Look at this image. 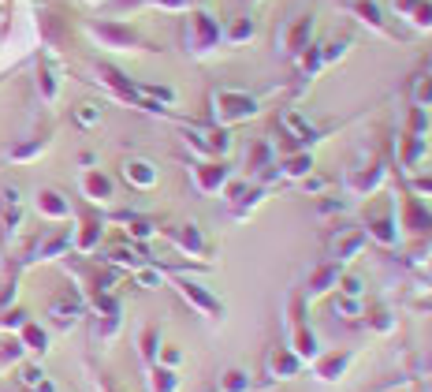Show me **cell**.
Listing matches in <instances>:
<instances>
[{
	"instance_id": "obj_1",
	"label": "cell",
	"mask_w": 432,
	"mask_h": 392,
	"mask_svg": "<svg viewBox=\"0 0 432 392\" xmlns=\"http://www.w3.org/2000/svg\"><path fill=\"white\" fill-rule=\"evenodd\" d=\"M250 385H246V378L243 373H227V392H246Z\"/></svg>"
}]
</instances>
